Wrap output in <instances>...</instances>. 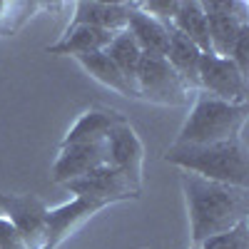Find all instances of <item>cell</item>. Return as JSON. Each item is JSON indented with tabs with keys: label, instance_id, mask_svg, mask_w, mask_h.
<instances>
[{
	"label": "cell",
	"instance_id": "603a6c76",
	"mask_svg": "<svg viewBox=\"0 0 249 249\" xmlns=\"http://www.w3.org/2000/svg\"><path fill=\"white\" fill-rule=\"evenodd\" d=\"M230 60L237 65V70H239L242 75L249 77V25L239 33L237 43H234V48H232V53H230Z\"/></svg>",
	"mask_w": 249,
	"mask_h": 249
},
{
	"label": "cell",
	"instance_id": "5bb4252c",
	"mask_svg": "<svg viewBox=\"0 0 249 249\" xmlns=\"http://www.w3.org/2000/svg\"><path fill=\"white\" fill-rule=\"evenodd\" d=\"M115 33L110 30H100V28H90V25H68L65 33L60 35L57 43L48 45L45 53L50 55H90V53H102L110 43H112Z\"/></svg>",
	"mask_w": 249,
	"mask_h": 249
},
{
	"label": "cell",
	"instance_id": "8992f818",
	"mask_svg": "<svg viewBox=\"0 0 249 249\" xmlns=\"http://www.w3.org/2000/svg\"><path fill=\"white\" fill-rule=\"evenodd\" d=\"M62 187L75 197H85L105 207L115 202H124V199H140V190H142V187L132 184L120 170H115L112 164H100L97 170L82 175L72 182H65Z\"/></svg>",
	"mask_w": 249,
	"mask_h": 249
},
{
	"label": "cell",
	"instance_id": "30bf717a",
	"mask_svg": "<svg viewBox=\"0 0 249 249\" xmlns=\"http://www.w3.org/2000/svg\"><path fill=\"white\" fill-rule=\"evenodd\" d=\"M107 164L120 170L132 184L142 187V164H144V144L130 120L120 122L105 140Z\"/></svg>",
	"mask_w": 249,
	"mask_h": 249
},
{
	"label": "cell",
	"instance_id": "7c38bea8",
	"mask_svg": "<svg viewBox=\"0 0 249 249\" xmlns=\"http://www.w3.org/2000/svg\"><path fill=\"white\" fill-rule=\"evenodd\" d=\"M164 60L172 65V70L179 75V80L184 82V88L192 95L199 92V60H202V50L190 43L177 28H172V23H167V55Z\"/></svg>",
	"mask_w": 249,
	"mask_h": 249
},
{
	"label": "cell",
	"instance_id": "ffe728a7",
	"mask_svg": "<svg viewBox=\"0 0 249 249\" xmlns=\"http://www.w3.org/2000/svg\"><path fill=\"white\" fill-rule=\"evenodd\" d=\"M37 3H5L0 0V35H13L20 30V25L30 18L33 10H37Z\"/></svg>",
	"mask_w": 249,
	"mask_h": 249
},
{
	"label": "cell",
	"instance_id": "7a4b0ae2",
	"mask_svg": "<svg viewBox=\"0 0 249 249\" xmlns=\"http://www.w3.org/2000/svg\"><path fill=\"white\" fill-rule=\"evenodd\" d=\"M164 162L210 182L244 190L249 184V155L242 137L217 144H172L164 152Z\"/></svg>",
	"mask_w": 249,
	"mask_h": 249
},
{
	"label": "cell",
	"instance_id": "52a82bcc",
	"mask_svg": "<svg viewBox=\"0 0 249 249\" xmlns=\"http://www.w3.org/2000/svg\"><path fill=\"white\" fill-rule=\"evenodd\" d=\"M202 10L207 15V33H210V50L219 57H230L239 33L249 25V5L242 0H232V3H219V0H210L202 3Z\"/></svg>",
	"mask_w": 249,
	"mask_h": 249
},
{
	"label": "cell",
	"instance_id": "9a60e30c",
	"mask_svg": "<svg viewBox=\"0 0 249 249\" xmlns=\"http://www.w3.org/2000/svg\"><path fill=\"white\" fill-rule=\"evenodd\" d=\"M132 3H97V0H82L75 5V18L70 25H90L100 30L120 33L127 28Z\"/></svg>",
	"mask_w": 249,
	"mask_h": 249
},
{
	"label": "cell",
	"instance_id": "2e32d148",
	"mask_svg": "<svg viewBox=\"0 0 249 249\" xmlns=\"http://www.w3.org/2000/svg\"><path fill=\"white\" fill-rule=\"evenodd\" d=\"M124 30L135 37V43L140 45L144 55H157V57L167 55V23H160L152 15L142 13L135 3H132Z\"/></svg>",
	"mask_w": 249,
	"mask_h": 249
},
{
	"label": "cell",
	"instance_id": "44dd1931",
	"mask_svg": "<svg viewBox=\"0 0 249 249\" xmlns=\"http://www.w3.org/2000/svg\"><path fill=\"white\" fill-rule=\"evenodd\" d=\"M190 249H249V227H247V222H242L234 230L217 234V237H210L202 244L190 247Z\"/></svg>",
	"mask_w": 249,
	"mask_h": 249
},
{
	"label": "cell",
	"instance_id": "277c9868",
	"mask_svg": "<svg viewBox=\"0 0 249 249\" xmlns=\"http://www.w3.org/2000/svg\"><path fill=\"white\" fill-rule=\"evenodd\" d=\"M137 100H147L155 105H187L192 92L184 88L179 75L172 70V65L164 57L157 55H144L140 57L137 65Z\"/></svg>",
	"mask_w": 249,
	"mask_h": 249
},
{
	"label": "cell",
	"instance_id": "ba28073f",
	"mask_svg": "<svg viewBox=\"0 0 249 249\" xmlns=\"http://www.w3.org/2000/svg\"><path fill=\"white\" fill-rule=\"evenodd\" d=\"M0 212L18 230L28 249H43L48 204L35 195H8L0 192Z\"/></svg>",
	"mask_w": 249,
	"mask_h": 249
},
{
	"label": "cell",
	"instance_id": "4fadbf2b",
	"mask_svg": "<svg viewBox=\"0 0 249 249\" xmlns=\"http://www.w3.org/2000/svg\"><path fill=\"white\" fill-rule=\"evenodd\" d=\"M122 112L112 110V107H90L85 110L75 124L68 130V135L62 137L60 144H90V142H105L107 135L117 127L120 122H124Z\"/></svg>",
	"mask_w": 249,
	"mask_h": 249
},
{
	"label": "cell",
	"instance_id": "8fae6325",
	"mask_svg": "<svg viewBox=\"0 0 249 249\" xmlns=\"http://www.w3.org/2000/svg\"><path fill=\"white\" fill-rule=\"evenodd\" d=\"M100 164H107V147L105 142L90 144H60V152L50 167V179L55 184L72 182L82 175L97 170Z\"/></svg>",
	"mask_w": 249,
	"mask_h": 249
},
{
	"label": "cell",
	"instance_id": "3957f363",
	"mask_svg": "<svg viewBox=\"0 0 249 249\" xmlns=\"http://www.w3.org/2000/svg\"><path fill=\"white\" fill-rule=\"evenodd\" d=\"M249 117V105H232L204 92L195 95V105L187 115L175 144H217L242 137Z\"/></svg>",
	"mask_w": 249,
	"mask_h": 249
},
{
	"label": "cell",
	"instance_id": "e0dca14e",
	"mask_svg": "<svg viewBox=\"0 0 249 249\" xmlns=\"http://www.w3.org/2000/svg\"><path fill=\"white\" fill-rule=\"evenodd\" d=\"M75 60L80 62V68L85 70L90 77H95V80L100 82V85H105V88L115 90V92L122 95V97H132V100H137L135 88L130 85L127 80H124V75L117 70V65L107 57L105 50H102V53H90V55H77Z\"/></svg>",
	"mask_w": 249,
	"mask_h": 249
},
{
	"label": "cell",
	"instance_id": "ac0fdd59",
	"mask_svg": "<svg viewBox=\"0 0 249 249\" xmlns=\"http://www.w3.org/2000/svg\"><path fill=\"white\" fill-rule=\"evenodd\" d=\"M170 23L190 43H195L202 53H212L210 50V33H207V15L202 10V3H197V0H179L177 13Z\"/></svg>",
	"mask_w": 249,
	"mask_h": 249
},
{
	"label": "cell",
	"instance_id": "d6986e66",
	"mask_svg": "<svg viewBox=\"0 0 249 249\" xmlns=\"http://www.w3.org/2000/svg\"><path fill=\"white\" fill-rule=\"evenodd\" d=\"M107 57L117 65V70L124 75V80L130 82V85L135 88V77H137V65H140V57H142V50L140 45L135 43V37L127 33V30H120L115 33L112 43L105 48ZM137 92V88H135Z\"/></svg>",
	"mask_w": 249,
	"mask_h": 249
},
{
	"label": "cell",
	"instance_id": "cb8c5ba5",
	"mask_svg": "<svg viewBox=\"0 0 249 249\" xmlns=\"http://www.w3.org/2000/svg\"><path fill=\"white\" fill-rule=\"evenodd\" d=\"M0 249H28L23 237L5 217H0Z\"/></svg>",
	"mask_w": 249,
	"mask_h": 249
},
{
	"label": "cell",
	"instance_id": "9c48e42d",
	"mask_svg": "<svg viewBox=\"0 0 249 249\" xmlns=\"http://www.w3.org/2000/svg\"><path fill=\"white\" fill-rule=\"evenodd\" d=\"M102 210H105V204L85 199V197H72L70 202L55 207V210H48L43 249H57L70 234L82 230V227H85L95 214H100Z\"/></svg>",
	"mask_w": 249,
	"mask_h": 249
},
{
	"label": "cell",
	"instance_id": "7402d4cb",
	"mask_svg": "<svg viewBox=\"0 0 249 249\" xmlns=\"http://www.w3.org/2000/svg\"><path fill=\"white\" fill-rule=\"evenodd\" d=\"M177 3L179 0H150V3H135L142 13L152 15L160 23H170L177 13Z\"/></svg>",
	"mask_w": 249,
	"mask_h": 249
},
{
	"label": "cell",
	"instance_id": "6da1fadb",
	"mask_svg": "<svg viewBox=\"0 0 249 249\" xmlns=\"http://www.w3.org/2000/svg\"><path fill=\"white\" fill-rule=\"evenodd\" d=\"M182 190L190 212V247L247 222L249 190L244 187H230L182 172Z\"/></svg>",
	"mask_w": 249,
	"mask_h": 249
},
{
	"label": "cell",
	"instance_id": "5b68a950",
	"mask_svg": "<svg viewBox=\"0 0 249 249\" xmlns=\"http://www.w3.org/2000/svg\"><path fill=\"white\" fill-rule=\"evenodd\" d=\"M199 92L217 97L232 105H247L249 82L247 75L237 70L230 57H219L214 53H202L199 60Z\"/></svg>",
	"mask_w": 249,
	"mask_h": 249
}]
</instances>
